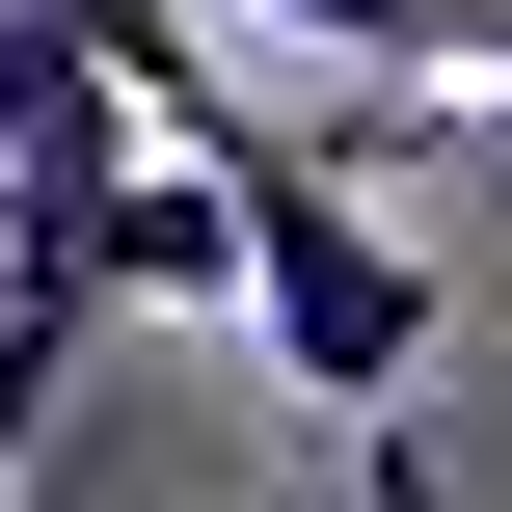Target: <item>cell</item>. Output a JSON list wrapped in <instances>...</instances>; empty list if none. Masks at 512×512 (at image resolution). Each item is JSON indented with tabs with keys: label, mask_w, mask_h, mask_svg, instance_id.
<instances>
[{
	"label": "cell",
	"mask_w": 512,
	"mask_h": 512,
	"mask_svg": "<svg viewBox=\"0 0 512 512\" xmlns=\"http://www.w3.org/2000/svg\"><path fill=\"white\" fill-rule=\"evenodd\" d=\"M81 297H108V324H216V297H243V189H216V135H135V162L81 189Z\"/></svg>",
	"instance_id": "cell-2"
},
{
	"label": "cell",
	"mask_w": 512,
	"mask_h": 512,
	"mask_svg": "<svg viewBox=\"0 0 512 512\" xmlns=\"http://www.w3.org/2000/svg\"><path fill=\"white\" fill-rule=\"evenodd\" d=\"M135 108H108V54L54 27V0H0V162H108Z\"/></svg>",
	"instance_id": "cell-5"
},
{
	"label": "cell",
	"mask_w": 512,
	"mask_h": 512,
	"mask_svg": "<svg viewBox=\"0 0 512 512\" xmlns=\"http://www.w3.org/2000/svg\"><path fill=\"white\" fill-rule=\"evenodd\" d=\"M216 27H297L351 81H512V0H216Z\"/></svg>",
	"instance_id": "cell-3"
},
{
	"label": "cell",
	"mask_w": 512,
	"mask_h": 512,
	"mask_svg": "<svg viewBox=\"0 0 512 512\" xmlns=\"http://www.w3.org/2000/svg\"><path fill=\"white\" fill-rule=\"evenodd\" d=\"M351 512H459V486H432V432H405V405L351 432Z\"/></svg>",
	"instance_id": "cell-6"
},
{
	"label": "cell",
	"mask_w": 512,
	"mask_h": 512,
	"mask_svg": "<svg viewBox=\"0 0 512 512\" xmlns=\"http://www.w3.org/2000/svg\"><path fill=\"white\" fill-rule=\"evenodd\" d=\"M54 27L108 54V108H135V135H243V108H216V0H54Z\"/></svg>",
	"instance_id": "cell-4"
},
{
	"label": "cell",
	"mask_w": 512,
	"mask_h": 512,
	"mask_svg": "<svg viewBox=\"0 0 512 512\" xmlns=\"http://www.w3.org/2000/svg\"><path fill=\"white\" fill-rule=\"evenodd\" d=\"M216 189H243V297H216V324H243L324 432H378V405L459 351V270H432V243H405L324 135H216Z\"/></svg>",
	"instance_id": "cell-1"
}]
</instances>
